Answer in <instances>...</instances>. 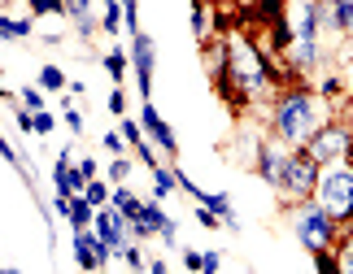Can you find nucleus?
Instances as JSON below:
<instances>
[{
  "label": "nucleus",
  "instance_id": "obj_13",
  "mask_svg": "<svg viewBox=\"0 0 353 274\" xmlns=\"http://www.w3.org/2000/svg\"><path fill=\"white\" fill-rule=\"evenodd\" d=\"M201 204H205V209H214V213H219V218H223V222L232 226V231H240L236 213H232V196H223V191H214V196H210V191H205V196H201Z\"/></svg>",
  "mask_w": 353,
  "mask_h": 274
},
{
  "label": "nucleus",
  "instance_id": "obj_32",
  "mask_svg": "<svg viewBox=\"0 0 353 274\" xmlns=\"http://www.w3.org/2000/svg\"><path fill=\"white\" fill-rule=\"evenodd\" d=\"M122 109H127V96H122V87H114V92H110V114L122 118Z\"/></svg>",
  "mask_w": 353,
  "mask_h": 274
},
{
  "label": "nucleus",
  "instance_id": "obj_23",
  "mask_svg": "<svg viewBox=\"0 0 353 274\" xmlns=\"http://www.w3.org/2000/svg\"><path fill=\"white\" fill-rule=\"evenodd\" d=\"M22 109H31V114H44V96H39V87H22Z\"/></svg>",
  "mask_w": 353,
  "mask_h": 274
},
{
  "label": "nucleus",
  "instance_id": "obj_42",
  "mask_svg": "<svg viewBox=\"0 0 353 274\" xmlns=\"http://www.w3.org/2000/svg\"><path fill=\"white\" fill-rule=\"evenodd\" d=\"M349 166H353V144H349Z\"/></svg>",
  "mask_w": 353,
  "mask_h": 274
},
{
  "label": "nucleus",
  "instance_id": "obj_38",
  "mask_svg": "<svg viewBox=\"0 0 353 274\" xmlns=\"http://www.w3.org/2000/svg\"><path fill=\"white\" fill-rule=\"evenodd\" d=\"M201 274H219V253H205V270Z\"/></svg>",
  "mask_w": 353,
  "mask_h": 274
},
{
  "label": "nucleus",
  "instance_id": "obj_5",
  "mask_svg": "<svg viewBox=\"0 0 353 274\" xmlns=\"http://www.w3.org/2000/svg\"><path fill=\"white\" fill-rule=\"evenodd\" d=\"M319 174H323V166L305 153V148H296V153L288 157V170H283L279 196L292 200V204H296V200H310V196H314V187H319Z\"/></svg>",
  "mask_w": 353,
  "mask_h": 274
},
{
  "label": "nucleus",
  "instance_id": "obj_7",
  "mask_svg": "<svg viewBox=\"0 0 353 274\" xmlns=\"http://www.w3.org/2000/svg\"><path fill=\"white\" fill-rule=\"evenodd\" d=\"M292 153H296V148L279 144V140H262V144H257V174H262V183H270V187L279 191L283 170H288V157Z\"/></svg>",
  "mask_w": 353,
  "mask_h": 274
},
{
  "label": "nucleus",
  "instance_id": "obj_39",
  "mask_svg": "<svg viewBox=\"0 0 353 274\" xmlns=\"http://www.w3.org/2000/svg\"><path fill=\"white\" fill-rule=\"evenodd\" d=\"M341 92V78H323V96H336Z\"/></svg>",
  "mask_w": 353,
  "mask_h": 274
},
{
  "label": "nucleus",
  "instance_id": "obj_22",
  "mask_svg": "<svg viewBox=\"0 0 353 274\" xmlns=\"http://www.w3.org/2000/svg\"><path fill=\"white\" fill-rule=\"evenodd\" d=\"M39 87L57 92V87H65V74L57 70V65H44V70H39Z\"/></svg>",
  "mask_w": 353,
  "mask_h": 274
},
{
  "label": "nucleus",
  "instance_id": "obj_40",
  "mask_svg": "<svg viewBox=\"0 0 353 274\" xmlns=\"http://www.w3.org/2000/svg\"><path fill=\"white\" fill-rule=\"evenodd\" d=\"M148 270H153V274H170V270H166V262H153Z\"/></svg>",
  "mask_w": 353,
  "mask_h": 274
},
{
  "label": "nucleus",
  "instance_id": "obj_21",
  "mask_svg": "<svg viewBox=\"0 0 353 274\" xmlns=\"http://www.w3.org/2000/svg\"><path fill=\"white\" fill-rule=\"evenodd\" d=\"M105 70H110L114 83H122V74H127V52H110V57H105Z\"/></svg>",
  "mask_w": 353,
  "mask_h": 274
},
{
  "label": "nucleus",
  "instance_id": "obj_4",
  "mask_svg": "<svg viewBox=\"0 0 353 274\" xmlns=\"http://www.w3.org/2000/svg\"><path fill=\"white\" fill-rule=\"evenodd\" d=\"M314 200L327 209L336 222H353V166L349 161H336V166H323Z\"/></svg>",
  "mask_w": 353,
  "mask_h": 274
},
{
  "label": "nucleus",
  "instance_id": "obj_28",
  "mask_svg": "<svg viewBox=\"0 0 353 274\" xmlns=\"http://www.w3.org/2000/svg\"><path fill=\"white\" fill-rule=\"evenodd\" d=\"M127 174H131V161H127V157H114L110 179H114V183H127Z\"/></svg>",
  "mask_w": 353,
  "mask_h": 274
},
{
  "label": "nucleus",
  "instance_id": "obj_10",
  "mask_svg": "<svg viewBox=\"0 0 353 274\" xmlns=\"http://www.w3.org/2000/svg\"><path fill=\"white\" fill-rule=\"evenodd\" d=\"M140 122H144V131L157 140V148H161V153H170V157H174V148H179V140H174V131H170L166 122L157 118V109H153V105H144V109H140Z\"/></svg>",
  "mask_w": 353,
  "mask_h": 274
},
{
  "label": "nucleus",
  "instance_id": "obj_8",
  "mask_svg": "<svg viewBox=\"0 0 353 274\" xmlns=\"http://www.w3.org/2000/svg\"><path fill=\"white\" fill-rule=\"evenodd\" d=\"M131 65H135V78H140V96L148 101V92H153V39L144 31L131 35Z\"/></svg>",
  "mask_w": 353,
  "mask_h": 274
},
{
  "label": "nucleus",
  "instance_id": "obj_11",
  "mask_svg": "<svg viewBox=\"0 0 353 274\" xmlns=\"http://www.w3.org/2000/svg\"><path fill=\"white\" fill-rule=\"evenodd\" d=\"M74 262L83 266V270H97L101 266V240H97V231H74Z\"/></svg>",
  "mask_w": 353,
  "mask_h": 274
},
{
  "label": "nucleus",
  "instance_id": "obj_24",
  "mask_svg": "<svg viewBox=\"0 0 353 274\" xmlns=\"http://www.w3.org/2000/svg\"><path fill=\"white\" fill-rule=\"evenodd\" d=\"M336 266H341V274H353V235L336 249Z\"/></svg>",
  "mask_w": 353,
  "mask_h": 274
},
{
  "label": "nucleus",
  "instance_id": "obj_36",
  "mask_svg": "<svg viewBox=\"0 0 353 274\" xmlns=\"http://www.w3.org/2000/svg\"><path fill=\"white\" fill-rule=\"evenodd\" d=\"M183 266H188V270H205V257H201V253H192V249H188V253H183Z\"/></svg>",
  "mask_w": 353,
  "mask_h": 274
},
{
  "label": "nucleus",
  "instance_id": "obj_18",
  "mask_svg": "<svg viewBox=\"0 0 353 274\" xmlns=\"http://www.w3.org/2000/svg\"><path fill=\"white\" fill-rule=\"evenodd\" d=\"M0 35L5 39H22V35H31V22H22V18H0Z\"/></svg>",
  "mask_w": 353,
  "mask_h": 274
},
{
  "label": "nucleus",
  "instance_id": "obj_35",
  "mask_svg": "<svg viewBox=\"0 0 353 274\" xmlns=\"http://www.w3.org/2000/svg\"><path fill=\"white\" fill-rule=\"evenodd\" d=\"M79 174H83V183H92V179H97V161L83 157V161H79Z\"/></svg>",
  "mask_w": 353,
  "mask_h": 274
},
{
  "label": "nucleus",
  "instance_id": "obj_1",
  "mask_svg": "<svg viewBox=\"0 0 353 274\" xmlns=\"http://www.w3.org/2000/svg\"><path fill=\"white\" fill-rule=\"evenodd\" d=\"M332 122V109L314 92H283L275 101V140L288 148H305Z\"/></svg>",
  "mask_w": 353,
  "mask_h": 274
},
{
  "label": "nucleus",
  "instance_id": "obj_30",
  "mask_svg": "<svg viewBox=\"0 0 353 274\" xmlns=\"http://www.w3.org/2000/svg\"><path fill=\"white\" fill-rule=\"evenodd\" d=\"M314 262H319V274H341V266H336V257H332V253H319Z\"/></svg>",
  "mask_w": 353,
  "mask_h": 274
},
{
  "label": "nucleus",
  "instance_id": "obj_2",
  "mask_svg": "<svg viewBox=\"0 0 353 274\" xmlns=\"http://www.w3.org/2000/svg\"><path fill=\"white\" fill-rule=\"evenodd\" d=\"M292 231H296V240L305 244L310 253H332V244H336V231H341V222L323 209V204L310 196V200H296L292 204Z\"/></svg>",
  "mask_w": 353,
  "mask_h": 274
},
{
  "label": "nucleus",
  "instance_id": "obj_25",
  "mask_svg": "<svg viewBox=\"0 0 353 274\" xmlns=\"http://www.w3.org/2000/svg\"><path fill=\"white\" fill-rule=\"evenodd\" d=\"M122 140H127V144H144V122L122 118Z\"/></svg>",
  "mask_w": 353,
  "mask_h": 274
},
{
  "label": "nucleus",
  "instance_id": "obj_3",
  "mask_svg": "<svg viewBox=\"0 0 353 274\" xmlns=\"http://www.w3.org/2000/svg\"><path fill=\"white\" fill-rule=\"evenodd\" d=\"M223 74H227V83L240 87V96H257L270 83L266 61L257 57V48L249 44V39H232V44H227V70Z\"/></svg>",
  "mask_w": 353,
  "mask_h": 274
},
{
  "label": "nucleus",
  "instance_id": "obj_26",
  "mask_svg": "<svg viewBox=\"0 0 353 274\" xmlns=\"http://www.w3.org/2000/svg\"><path fill=\"white\" fill-rule=\"evenodd\" d=\"M31 13L44 18V13H65V0H31Z\"/></svg>",
  "mask_w": 353,
  "mask_h": 274
},
{
  "label": "nucleus",
  "instance_id": "obj_33",
  "mask_svg": "<svg viewBox=\"0 0 353 274\" xmlns=\"http://www.w3.org/2000/svg\"><path fill=\"white\" fill-rule=\"evenodd\" d=\"M52 131V114L44 109V114H35V135H48Z\"/></svg>",
  "mask_w": 353,
  "mask_h": 274
},
{
  "label": "nucleus",
  "instance_id": "obj_20",
  "mask_svg": "<svg viewBox=\"0 0 353 274\" xmlns=\"http://www.w3.org/2000/svg\"><path fill=\"white\" fill-rule=\"evenodd\" d=\"M101 5H105V31H118V26H122V0H101Z\"/></svg>",
  "mask_w": 353,
  "mask_h": 274
},
{
  "label": "nucleus",
  "instance_id": "obj_6",
  "mask_svg": "<svg viewBox=\"0 0 353 274\" xmlns=\"http://www.w3.org/2000/svg\"><path fill=\"white\" fill-rule=\"evenodd\" d=\"M349 144H353V131L345 122H327V127L305 144V153L314 157L319 166H336V161H349Z\"/></svg>",
  "mask_w": 353,
  "mask_h": 274
},
{
  "label": "nucleus",
  "instance_id": "obj_9",
  "mask_svg": "<svg viewBox=\"0 0 353 274\" xmlns=\"http://www.w3.org/2000/svg\"><path fill=\"white\" fill-rule=\"evenodd\" d=\"M323 31L353 35V0H323Z\"/></svg>",
  "mask_w": 353,
  "mask_h": 274
},
{
  "label": "nucleus",
  "instance_id": "obj_14",
  "mask_svg": "<svg viewBox=\"0 0 353 274\" xmlns=\"http://www.w3.org/2000/svg\"><path fill=\"white\" fill-rule=\"evenodd\" d=\"M110 204H114V209H118L122 218H135V213L144 209V200H135L131 191H127V183H118V191H114V200H110Z\"/></svg>",
  "mask_w": 353,
  "mask_h": 274
},
{
  "label": "nucleus",
  "instance_id": "obj_29",
  "mask_svg": "<svg viewBox=\"0 0 353 274\" xmlns=\"http://www.w3.org/2000/svg\"><path fill=\"white\" fill-rule=\"evenodd\" d=\"M122 262H127L131 270H144V257H140V249H135V244H127V249H122Z\"/></svg>",
  "mask_w": 353,
  "mask_h": 274
},
{
  "label": "nucleus",
  "instance_id": "obj_41",
  "mask_svg": "<svg viewBox=\"0 0 353 274\" xmlns=\"http://www.w3.org/2000/svg\"><path fill=\"white\" fill-rule=\"evenodd\" d=\"M0 274H18V270H13V266H9V270H0Z\"/></svg>",
  "mask_w": 353,
  "mask_h": 274
},
{
  "label": "nucleus",
  "instance_id": "obj_31",
  "mask_svg": "<svg viewBox=\"0 0 353 274\" xmlns=\"http://www.w3.org/2000/svg\"><path fill=\"white\" fill-rule=\"evenodd\" d=\"M196 222L214 231V226H219V222H223V218H219V213H214V209H205V204H201V209H196Z\"/></svg>",
  "mask_w": 353,
  "mask_h": 274
},
{
  "label": "nucleus",
  "instance_id": "obj_16",
  "mask_svg": "<svg viewBox=\"0 0 353 274\" xmlns=\"http://www.w3.org/2000/svg\"><path fill=\"white\" fill-rule=\"evenodd\" d=\"M257 18L270 22V26L283 22V18H288V0H257Z\"/></svg>",
  "mask_w": 353,
  "mask_h": 274
},
{
  "label": "nucleus",
  "instance_id": "obj_34",
  "mask_svg": "<svg viewBox=\"0 0 353 274\" xmlns=\"http://www.w3.org/2000/svg\"><path fill=\"white\" fill-rule=\"evenodd\" d=\"M65 127H70L74 135H83V118H79V109H65Z\"/></svg>",
  "mask_w": 353,
  "mask_h": 274
},
{
  "label": "nucleus",
  "instance_id": "obj_37",
  "mask_svg": "<svg viewBox=\"0 0 353 274\" xmlns=\"http://www.w3.org/2000/svg\"><path fill=\"white\" fill-rule=\"evenodd\" d=\"M122 144H127V140H122V135H105V148H110L114 157H122Z\"/></svg>",
  "mask_w": 353,
  "mask_h": 274
},
{
  "label": "nucleus",
  "instance_id": "obj_17",
  "mask_svg": "<svg viewBox=\"0 0 353 274\" xmlns=\"http://www.w3.org/2000/svg\"><path fill=\"white\" fill-rule=\"evenodd\" d=\"M174 187H179V174H174V170H161V166H157V170H153V191H157V200H161V196H170Z\"/></svg>",
  "mask_w": 353,
  "mask_h": 274
},
{
  "label": "nucleus",
  "instance_id": "obj_12",
  "mask_svg": "<svg viewBox=\"0 0 353 274\" xmlns=\"http://www.w3.org/2000/svg\"><path fill=\"white\" fill-rule=\"evenodd\" d=\"M65 218H70L74 231H92V222H97V204L79 191V196H70V213H65Z\"/></svg>",
  "mask_w": 353,
  "mask_h": 274
},
{
  "label": "nucleus",
  "instance_id": "obj_19",
  "mask_svg": "<svg viewBox=\"0 0 353 274\" xmlns=\"http://www.w3.org/2000/svg\"><path fill=\"white\" fill-rule=\"evenodd\" d=\"M83 196H88L92 204H97V209H105V204H110V200H114V196H110V187H105L101 179H92V183L83 187Z\"/></svg>",
  "mask_w": 353,
  "mask_h": 274
},
{
  "label": "nucleus",
  "instance_id": "obj_15",
  "mask_svg": "<svg viewBox=\"0 0 353 274\" xmlns=\"http://www.w3.org/2000/svg\"><path fill=\"white\" fill-rule=\"evenodd\" d=\"M65 13L79 22V31L92 35V0H65Z\"/></svg>",
  "mask_w": 353,
  "mask_h": 274
},
{
  "label": "nucleus",
  "instance_id": "obj_27",
  "mask_svg": "<svg viewBox=\"0 0 353 274\" xmlns=\"http://www.w3.org/2000/svg\"><path fill=\"white\" fill-rule=\"evenodd\" d=\"M192 31L205 39V0H192Z\"/></svg>",
  "mask_w": 353,
  "mask_h": 274
}]
</instances>
